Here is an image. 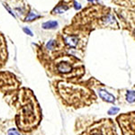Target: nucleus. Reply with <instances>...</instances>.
<instances>
[{
    "instance_id": "3",
    "label": "nucleus",
    "mask_w": 135,
    "mask_h": 135,
    "mask_svg": "<svg viewBox=\"0 0 135 135\" xmlns=\"http://www.w3.org/2000/svg\"><path fill=\"white\" fill-rule=\"evenodd\" d=\"M116 120L123 135H135V112L120 114Z\"/></svg>"
},
{
    "instance_id": "8",
    "label": "nucleus",
    "mask_w": 135,
    "mask_h": 135,
    "mask_svg": "<svg viewBox=\"0 0 135 135\" xmlns=\"http://www.w3.org/2000/svg\"><path fill=\"white\" fill-rule=\"evenodd\" d=\"M78 42V36L75 35H71V36H68L65 38V43L67 45H69L71 48H76Z\"/></svg>"
},
{
    "instance_id": "4",
    "label": "nucleus",
    "mask_w": 135,
    "mask_h": 135,
    "mask_svg": "<svg viewBox=\"0 0 135 135\" xmlns=\"http://www.w3.org/2000/svg\"><path fill=\"white\" fill-rule=\"evenodd\" d=\"M19 82L13 74L8 72L0 73V90L9 91L17 88Z\"/></svg>"
},
{
    "instance_id": "12",
    "label": "nucleus",
    "mask_w": 135,
    "mask_h": 135,
    "mask_svg": "<svg viewBox=\"0 0 135 135\" xmlns=\"http://www.w3.org/2000/svg\"><path fill=\"white\" fill-rule=\"evenodd\" d=\"M39 17H40V16H36V15L33 14V13H29L27 17L25 18V21L30 22V21L34 20V19H36V18H39Z\"/></svg>"
},
{
    "instance_id": "1",
    "label": "nucleus",
    "mask_w": 135,
    "mask_h": 135,
    "mask_svg": "<svg viewBox=\"0 0 135 135\" xmlns=\"http://www.w3.org/2000/svg\"><path fill=\"white\" fill-rule=\"evenodd\" d=\"M20 112L16 114V124L23 132H29L39 124L42 117L40 106L32 91L23 88L19 93Z\"/></svg>"
},
{
    "instance_id": "19",
    "label": "nucleus",
    "mask_w": 135,
    "mask_h": 135,
    "mask_svg": "<svg viewBox=\"0 0 135 135\" xmlns=\"http://www.w3.org/2000/svg\"><path fill=\"white\" fill-rule=\"evenodd\" d=\"M89 1H97V0H89Z\"/></svg>"
},
{
    "instance_id": "2",
    "label": "nucleus",
    "mask_w": 135,
    "mask_h": 135,
    "mask_svg": "<svg viewBox=\"0 0 135 135\" xmlns=\"http://www.w3.org/2000/svg\"><path fill=\"white\" fill-rule=\"evenodd\" d=\"M80 135H117V133L114 122L111 119H104L94 123Z\"/></svg>"
},
{
    "instance_id": "7",
    "label": "nucleus",
    "mask_w": 135,
    "mask_h": 135,
    "mask_svg": "<svg viewBox=\"0 0 135 135\" xmlns=\"http://www.w3.org/2000/svg\"><path fill=\"white\" fill-rule=\"evenodd\" d=\"M98 95L105 102H108V103H114L115 102V97L113 95H111L110 93H108L106 90H104V89H99Z\"/></svg>"
},
{
    "instance_id": "14",
    "label": "nucleus",
    "mask_w": 135,
    "mask_h": 135,
    "mask_svg": "<svg viewBox=\"0 0 135 135\" xmlns=\"http://www.w3.org/2000/svg\"><path fill=\"white\" fill-rule=\"evenodd\" d=\"M55 44H56L55 41H50L46 45V49L47 50H52L54 48V46H55Z\"/></svg>"
},
{
    "instance_id": "18",
    "label": "nucleus",
    "mask_w": 135,
    "mask_h": 135,
    "mask_svg": "<svg viewBox=\"0 0 135 135\" xmlns=\"http://www.w3.org/2000/svg\"><path fill=\"white\" fill-rule=\"evenodd\" d=\"M75 8H76V9H79V8H80V5H79V4L75 3Z\"/></svg>"
},
{
    "instance_id": "16",
    "label": "nucleus",
    "mask_w": 135,
    "mask_h": 135,
    "mask_svg": "<svg viewBox=\"0 0 135 135\" xmlns=\"http://www.w3.org/2000/svg\"><path fill=\"white\" fill-rule=\"evenodd\" d=\"M23 31L25 32L26 34H28V35H30V36H32V32L30 31L28 28H26V27H25V28H23Z\"/></svg>"
},
{
    "instance_id": "6",
    "label": "nucleus",
    "mask_w": 135,
    "mask_h": 135,
    "mask_svg": "<svg viewBox=\"0 0 135 135\" xmlns=\"http://www.w3.org/2000/svg\"><path fill=\"white\" fill-rule=\"evenodd\" d=\"M57 70L62 74H67L72 71V66L68 61H60L57 64Z\"/></svg>"
},
{
    "instance_id": "10",
    "label": "nucleus",
    "mask_w": 135,
    "mask_h": 135,
    "mask_svg": "<svg viewBox=\"0 0 135 135\" xmlns=\"http://www.w3.org/2000/svg\"><path fill=\"white\" fill-rule=\"evenodd\" d=\"M126 100L128 103H134L135 102V91L134 90H129L126 93Z\"/></svg>"
},
{
    "instance_id": "9",
    "label": "nucleus",
    "mask_w": 135,
    "mask_h": 135,
    "mask_svg": "<svg viewBox=\"0 0 135 135\" xmlns=\"http://www.w3.org/2000/svg\"><path fill=\"white\" fill-rule=\"evenodd\" d=\"M58 26V23L56 21H49L42 23L43 29H54Z\"/></svg>"
},
{
    "instance_id": "5",
    "label": "nucleus",
    "mask_w": 135,
    "mask_h": 135,
    "mask_svg": "<svg viewBox=\"0 0 135 135\" xmlns=\"http://www.w3.org/2000/svg\"><path fill=\"white\" fill-rule=\"evenodd\" d=\"M7 59V50H6V39L0 32V68L3 66Z\"/></svg>"
},
{
    "instance_id": "11",
    "label": "nucleus",
    "mask_w": 135,
    "mask_h": 135,
    "mask_svg": "<svg viewBox=\"0 0 135 135\" xmlns=\"http://www.w3.org/2000/svg\"><path fill=\"white\" fill-rule=\"evenodd\" d=\"M68 8H69V6H65V5L58 6L57 7H55V8H54V10L52 11V14H61V13L65 12L66 10H68Z\"/></svg>"
},
{
    "instance_id": "15",
    "label": "nucleus",
    "mask_w": 135,
    "mask_h": 135,
    "mask_svg": "<svg viewBox=\"0 0 135 135\" xmlns=\"http://www.w3.org/2000/svg\"><path fill=\"white\" fill-rule=\"evenodd\" d=\"M8 135H20V133L16 129H11L8 131Z\"/></svg>"
},
{
    "instance_id": "17",
    "label": "nucleus",
    "mask_w": 135,
    "mask_h": 135,
    "mask_svg": "<svg viewBox=\"0 0 135 135\" xmlns=\"http://www.w3.org/2000/svg\"><path fill=\"white\" fill-rule=\"evenodd\" d=\"M126 5H128L130 6H135V0H128Z\"/></svg>"
},
{
    "instance_id": "13",
    "label": "nucleus",
    "mask_w": 135,
    "mask_h": 135,
    "mask_svg": "<svg viewBox=\"0 0 135 135\" xmlns=\"http://www.w3.org/2000/svg\"><path fill=\"white\" fill-rule=\"evenodd\" d=\"M120 109L118 107H115V106H114V107H111L109 110H108L107 114L109 115H114V114H116L119 113Z\"/></svg>"
}]
</instances>
